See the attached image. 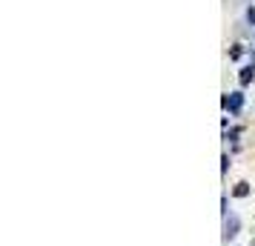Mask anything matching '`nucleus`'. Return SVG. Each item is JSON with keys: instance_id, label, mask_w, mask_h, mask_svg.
Segmentation results:
<instances>
[{"instance_id": "obj_5", "label": "nucleus", "mask_w": 255, "mask_h": 246, "mask_svg": "<svg viewBox=\"0 0 255 246\" xmlns=\"http://www.w3.org/2000/svg\"><path fill=\"white\" fill-rule=\"evenodd\" d=\"M247 20H250V23H255V9H250V12H247Z\"/></svg>"}, {"instance_id": "obj_2", "label": "nucleus", "mask_w": 255, "mask_h": 246, "mask_svg": "<svg viewBox=\"0 0 255 246\" xmlns=\"http://www.w3.org/2000/svg\"><path fill=\"white\" fill-rule=\"evenodd\" d=\"M253 78H255V60H253V66H247V69L241 72V83L247 86V83L253 81Z\"/></svg>"}, {"instance_id": "obj_3", "label": "nucleus", "mask_w": 255, "mask_h": 246, "mask_svg": "<svg viewBox=\"0 0 255 246\" xmlns=\"http://www.w3.org/2000/svg\"><path fill=\"white\" fill-rule=\"evenodd\" d=\"M244 195H250V183H238L235 186V198H244Z\"/></svg>"}, {"instance_id": "obj_1", "label": "nucleus", "mask_w": 255, "mask_h": 246, "mask_svg": "<svg viewBox=\"0 0 255 246\" xmlns=\"http://www.w3.org/2000/svg\"><path fill=\"white\" fill-rule=\"evenodd\" d=\"M224 106H227L230 112H238V109L244 106V97L238 92H232V94H227V97H224Z\"/></svg>"}, {"instance_id": "obj_4", "label": "nucleus", "mask_w": 255, "mask_h": 246, "mask_svg": "<svg viewBox=\"0 0 255 246\" xmlns=\"http://www.w3.org/2000/svg\"><path fill=\"white\" fill-rule=\"evenodd\" d=\"M235 229H238V221H235V218L227 221V235H235Z\"/></svg>"}]
</instances>
